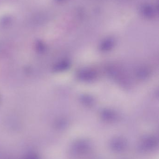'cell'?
<instances>
[{
  "label": "cell",
  "instance_id": "obj_1",
  "mask_svg": "<svg viewBox=\"0 0 159 159\" xmlns=\"http://www.w3.org/2000/svg\"><path fill=\"white\" fill-rule=\"evenodd\" d=\"M25 159H38L37 156L34 154H30L26 157Z\"/></svg>",
  "mask_w": 159,
  "mask_h": 159
}]
</instances>
